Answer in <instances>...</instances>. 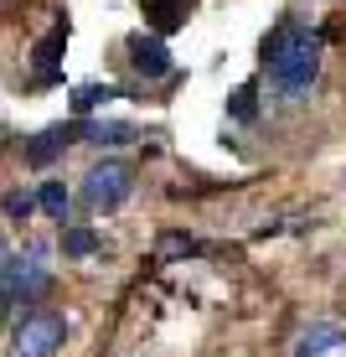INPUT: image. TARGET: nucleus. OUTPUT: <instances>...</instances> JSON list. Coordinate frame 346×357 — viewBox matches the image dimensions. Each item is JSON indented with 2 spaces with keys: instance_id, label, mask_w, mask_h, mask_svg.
<instances>
[{
  "instance_id": "nucleus-2",
  "label": "nucleus",
  "mask_w": 346,
  "mask_h": 357,
  "mask_svg": "<svg viewBox=\"0 0 346 357\" xmlns=\"http://www.w3.org/2000/svg\"><path fill=\"white\" fill-rule=\"evenodd\" d=\"M68 337L63 311H26L10 326V357H52Z\"/></svg>"
},
{
  "instance_id": "nucleus-12",
  "label": "nucleus",
  "mask_w": 346,
  "mask_h": 357,
  "mask_svg": "<svg viewBox=\"0 0 346 357\" xmlns=\"http://www.w3.org/2000/svg\"><path fill=\"white\" fill-rule=\"evenodd\" d=\"M42 213L52 218V223H63V218H68V192H63V181H42Z\"/></svg>"
},
{
  "instance_id": "nucleus-6",
  "label": "nucleus",
  "mask_w": 346,
  "mask_h": 357,
  "mask_svg": "<svg viewBox=\"0 0 346 357\" xmlns=\"http://www.w3.org/2000/svg\"><path fill=\"white\" fill-rule=\"evenodd\" d=\"M72 135H83V125H52V130L31 135V145H26V161H31V166H47L52 155H63V151H68V140H72Z\"/></svg>"
},
{
  "instance_id": "nucleus-13",
  "label": "nucleus",
  "mask_w": 346,
  "mask_h": 357,
  "mask_svg": "<svg viewBox=\"0 0 346 357\" xmlns=\"http://www.w3.org/2000/svg\"><path fill=\"white\" fill-rule=\"evenodd\" d=\"M63 249L72 254V259H83V254L98 249V233H93V228H68V233H63Z\"/></svg>"
},
{
  "instance_id": "nucleus-15",
  "label": "nucleus",
  "mask_w": 346,
  "mask_h": 357,
  "mask_svg": "<svg viewBox=\"0 0 346 357\" xmlns=\"http://www.w3.org/2000/svg\"><path fill=\"white\" fill-rule=\"evenodd\" d=\"M6 213H10V218L21 223V218L31 213V197H26V192H10V197H6Z\"/></svg>"
},
{
  "instance_id": "nucleus-11",
  "label": "nucleus",
  "mask_w": 346,
  "mask_h": 357,
  "mask_svg": "<svg viewBox=\"0 0 346 357\" xmlns=\"http://www.w3.org/2000/svg\"><path fill=\"white\" fill-rule=\"evenodd\" d=\"M109 98H119V89H98V83H88V89H78L72 93V114H88V109H98V104H109Z\"/></svg>"
},
{
  "instance_id": "nucleus-5",
  "label": "nucleus",
  "mask_w": 346,
  "mask_h": 357,
  "mask_svg": "<svg viewBox=\"0 0 346 357\" xmlns=\"http://www.w3.org/2000/svg\"><path fill=\"white\" fill-rule=\"evenodd\" d=\"M129 63H134L140 78H166V73H171V52H166V42H160V36L134 31V36H129Z\"/></svg>"
},
{
  "instance_id": "nucleus-10",
  "label": "nucleus",
  "mask_w": 346,
  "mask_h": 357,
  "mask_svg": "<svg viewBox=\"0 0 346 357\" xmlns=\"http://www.w3.org/2000/svg\"><path fill=\"white\" fill-rule=\"evenodd\" d=\"M83 135H88L93 145H125V140H134V125H119V119H98V125H83Z\"/></svg>"
},
{
  "instance_id": "nucleus-1",
  "label": "nucleus",
  "mask_w": 346,
  "mask_h": 357,
  "mask_svg": "<svg viewBox=\"0 0 346 357\" xmlns=\"http://www.w3.org/2000/svg\"><path fill=\"white\" fill-rule=\"evenodd\" d=\"M264 73L284 98L305 93L320 73V36L300 21H279L274 36L264 42Z\"/></svg>"
},
{
  "instance_id": "nucleus-14",
  "label": "nucleus",
  "mask_w": 346,
  "mask_h": 357,
  "mask_svg": "<svg viewBox=\"0 0 346 357\" xmlns=\"http://www.w3.org/2000/svg\"><path fill=\"white\" fill-rule=\"evenodd\" d=\"M233 119H253V83H243V89L238 93H233Z\"/></svg>"
},
{
  "instance_id": "nucleus-3",
  "label": "nucleus",
  "mask_w": 346,
  "mask_h": 357,
  "mask_svg": "<svg viewBox=\"0 0 346 357\" xmlns=\"http://www.w3.org/2000/svg\"><path fill=\"white\" fill-rule=\"evenodd\" d=\"M129 192H134V166L129 161H98L83 176V207L88 213H114Z\"/></svg>"
},
{
  "instance_id": "nucleus-4",
  "label": "nucleus",
  "mask_w": 346,
  "mask_h": 357,
  "mask_svg": "<svg viewBox=\"0 0 346 357\" xmlns=\"http://www.w3.org/2000/svg\"><path fill=\"white\" fill-rule=\"evenodd\" d=\"M36 295H47V269L36 259H21V254H6V305H31Z\"/></svg>"
},
{
  "instance_id": "nucleus-7",
  "label": "nucleus",
  "mask_w": 346,
  "mask_h": 357,
  "mask_svg": "<svg viewBox=\"0 0 346 357\" xmlns=\"http://www.w3.org/2000/svg\"><path fill=\"white\" fill-rule=\"evenodd\" d=\"M63 47H68V21H63V26H52L42 42H36V52H31L42 78H52V73H57V63H63Z\"/></svg>"
},
{
  "instance_id": "nucleus-8",
  "label": "nucleus",
  "mask_w": 346,
  "mask_h": 357,
  "mask_svg": "<svg viewBox=\"0 0 346 357\" xmlns=\"http://www.w3.org/2000/svg\"><path fill=\"white\" fill-rule=\"evenodd\" d=\"M336 342H341V326H331V321H315V326L300 337V347H294L290 357H326L331 347H336Z\"/></svg>"
},
{
  "instance_id": "nucleus-9",
  "label": "nucleus",
  "mask_w": 346,
  "mask_h": 357,
  "mask_svg": "<svg viewBox=\"0 0 346 357\" xmlns=\"http://www.w3.org/2000/svg\"><path fill=\"white\" fill-rule=\"evenodd\" d=\"M140 6H145V16H150L160 31H176L181 21H187V6H191V0H140Z\"/></svg>"
}]
</instances>
